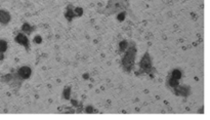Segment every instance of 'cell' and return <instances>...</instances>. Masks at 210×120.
Returning a JSON list of instances; mask_svg holds the SVG:
<instances>
[{"label": "cell", "mask_w": 210, "mask_h": 120, "mask_svg": "<svg viewBox=\"0 0 210 120\" xmlns=\"http://www.w3.org/2000/svg\"><path fill=\"white\" fill-rule=\"evenodd\" d=\"M136 45L134 41H128V47L125 51V54L121 61L122 69L126 73H130L134 67L136 57Z\"/></svg>", "instance_id": "6da1fadb"}, {"label": "cell", "mask_w": 210, "mask_h": 120, "mask_svg": "<svg viewBox=\"0 0 210 120\" xmlns=\"http://www.w3.org/2000/svg\"><path fill=\"white\" fill-rule=\"evenodd\" d=\"M128 6L129 4L127 0H109L108 4L104 8V11H99V12L106 14V16H111V14L124 11Z\"/></svg>", "instance_id": "7a4b0ae2"}, {"label": "cell", "mask_w": 210, "mask_h": 120, "mask_svg": "<svg viewBox=\"0 0 210 120\" xmlns=\"http://www.w3.org/2000/svg\"><path fill=\"white\" fill-rule=\"evenodd\" d=\"M139 71L135 72V75L141 76L142 74H148L152 77H154V74L156 73V70L153 67L152 63V57L150 56L149 51H146L145 54L142 56L141 62H139Z\"/></svg>", "instance_id": "3957f363"}, {"label": "cell", "mask_w": 210, "mask_h": 120, "mask_svg": "<svg viewBox=\"0 0 210 120\" xmlns=\"http://www.w3.org/2000/svg\"><path fill=\"white\" fill-rule=\"evenodd\" d=\"M31 75H32V69L29 66H23L17 70V73L14 76L20 82H23L24 80L29 79L31 77Z\"/></svg>", "instance_id": "277c9868"}, {"label": "cell", "mask_w": 210, "mask_h": 120, "mask_svg": "<svg viewBox=\"0 0 210 120\" xmlns=\"http://www.w3.org/2000/svg\"><path fill=\"white\" fill-rule=\"evenodd\" d=\"M172 91L175 96L178 97H187L191 94V87L189 85H177L176 87L172 88Z\"/></svg>", "instance_id": "5b68a950"}, {"label": "cell", "mask_w": 210, "mask_h": 120, "mask_svg": "<svg viewBox=\"0 0 210 120\" xmlns=\"http://www.w3.org/2000/svg\"><path fill=\"white\" fill-rule=\"evenodd\" d=\"M14 41L17 42L20 45H23L25 48H26L27 51H30V41L28 39V37L26 36V34H24L23 32L22 33H19L14 38Z\"/></svg>", "instance_id": "8992f818"}, {"label": "cell", "mask_w": 210, "mask_h": 120, "mask_svg": "<svg viewBox=\"0 0 210 120\" xmlns=\"http://www.w3.org/2000/svg\"><path fill=\"white\" fill-rule=\"evenodd\" d=\"M11 17L8 11H4V9H0V23L5 26L11 22Z\"/></svg>", "instance_id": "52a82bcc"}, {"label": "cell", "mask_w": 210, "mask_h": 120, "mask_svg": "<svg viewBox=\"0 0 210 120\" xmlns=\"http://www.w3.org/2000/svg\"><path fill=\"white\" fill-rule=\"evenodd\" d=\"M65 17H66L69 22H72L75 17H76L75 12H74V6L72 5V4H69V5L67 6L66 11H65Z\"/></svg>", "instance_id": "ba28073f"}, {"label": "cell", "mask_w": 210, "mask_h": 120, "mask_svg": "<svg viewBox=\"0 0 210 120\" xmlns=\"http://www.w3.org/2000/svg\"><path fill=\"white\" fill-rule=\"evenodd\" d=\"M179 84V80H177L175 78H173V77L171 76H168L166 79V86L168 87V88H174V87H176L177 85Z\"/></svg>", "instance_id": "9c48e42d"}, {"label": "cell", "mask_w": 210, "mask_h": 120, "mask_svg": "<svg viewBox=\"0 0 210 120\" xmlns=\"http://www.w3.org/2000/svg\"><path fill=\"white\" fill-rule=\"evenodd\" d=\"M22 32H23L24 34H31V33H33V32L36 30V27L35 26H31L30 24L28 23H25L23 26H22Z\"/></svg>", "instance_id": "30bf717a"}, {"label": "cell", "mask_w": 210, "mask_h": 120, "mask_svg": "<svg viewBox=\"0 0 210 120\" xmlns=\"http://www.w3.org/2000/svg\"><path fill=\"white\" fill-rule=\"evenodd\" d=\"M169 76L173 77V78H175L177 80H181V77H182V71L181 69H173L172 71L170 72V74H169Z\"/></svg>", "instance_id": "8fae6325"}, {"label": "cell", "mask_w": 210, "mask_h": 120, "mask_svg": "<svg viewBox=\"0 0 210 120\" xmlns=\"http://www.w3.org/2000/svg\"><path fill=\"white\" fill-rule=\"evenodd\" d=\"M127 47H128V41H127V40H122L118 46V54H123V52H125Z\"/></svg>", "instance_id": "7c38bea8"}, {"label": "cell", "mask_w": 210, "mask_h": 120, "mask_svg": "<svg viewBox=\"0 0 210 120\" xmlns=\"http://www.w3.org/2000/svg\"><path fill=\"white\" fill-rule=\"evenodd\" d=\"M62 97H64L65 100L71 99V86L65 87L64 91H62Z\"/></svg>", "instance_id": "4fadbf2b"}, {"label": "cell", "mask_w": 210, "mask_h": 120, "mask_svg": "<svg viewBox=\"0 0 210 120\" xmlns=\"http://www.w3.org/2000/svg\"><path fill=\"white\" fill-rule=\"evenodd\" d=\"M7 41L6 40H3V39H0V54H4L6 51H7Z\"/></svg>", "instance_id": "5bb4252c"}, {"label": "cell", "mask_w": 210, "mask_h": 120, "mask_svg": "<svg viewBox=\"0 0 210 120\" xmlns=\"http://www.w3.org/2000/svg\"><path fill=\"white\" fill-rule=\"evenodd\" d=\"M12 77H14V76H12V74H6V75H4V76L1 78V81L9 84L11 82V80H12Z\"/></svg>", "instance_id": "9a60e30c"}, {"label": "cell", "mask_w": 210, "mask_h": 120, "mask_svg": "<svg viewBox=\"0 0 210 120\" xmlns=\"http://www.w3.org/2000/svg\"><path fill=\"white\" fill-rule=\"evenodd\" d=\"M74 12H75L76 17H80L83 14V9H82L81 7H76V8H74Z\"/></svg>", "instance_id": "2e32d148"}, {"label": "cell", "mask_w": 210, "mask_h": 120, "mask_svg": "<svg viewBox=\"0 0 210 120\" xmlns=\"http://www.w3.org/2000/svg\"><path fill=\"white\" fill-rule=\"evenodd\" d=\"M125 16H126V12H125V11H121V12H119V14H118V17H117V20H118L119 22L124 21Z\"/></svg>", "instance_id": "e0dca14e"}, {"label": "cell", "mask_w": 210, "mask_h": 120, "mask_svg": "<svg viewBox=\"0 0 210 120\" xmlns=\"http://www.w3.org/2000/svg\"><path fill=\"white\" fill-rule=\"evenodd\" d=\"M34 42L35 43H38L40 44L42 42V38H41V36H39V35H37V36H35L34 37Z\"/></svg>", "instance_id": "ac0fdd59"}, {"label": "cell", "mask_w": 210, "mask_h": 120, "mask_svg": "<svg viewBox=\"0 0 210 120\" xmlns=\"http://www.w3.org/2000/svg\"><path fill=\"white\" fill-rule=\"evenodd\" d=\"M85 112H86V113H92V112H93V108H92V106H88V107H86Z\"/></svg>", "instance_id": "d6986e66"}]
</instances>
